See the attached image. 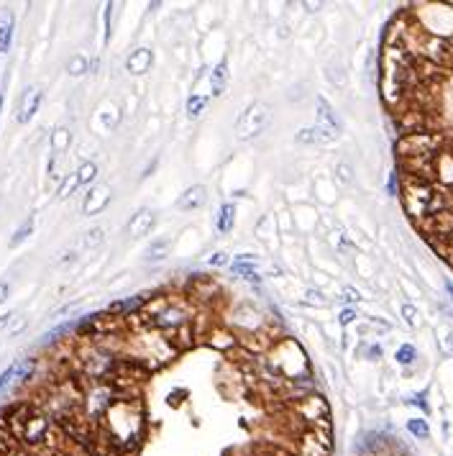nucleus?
Masks as SVG:
<instances>
[{
  "instance_id": "a211bd4d",
  "label": "nucleus",
  "mask_w": 453,
  "mask_h": 456,
  "mask_svg": "<svg viewBox=\"0 0 453 456\" xmlns=\"http://www.w3.org/2000/svg\"><path fill=\"white\" fill-rule=\"evenodd\" d=\"M72 144V134H69V128H57L54 134H51V154L54 156H62L64 152L69 149Z\"/></svg>"
},
{
  "instance_id": "a878e982",
  "label": "nucleus",
  "mask_w": 453,
  "mask_h": 456,
  "mask_svg": "<svg viewBox=\"0 0 453 456\" xmlns=\"http://www.w3.org/2000/svg\"><path fill=\"white\" fill-rule=\"evenodd\" d=\"M87 69H90V62H87L82 54H75V57L67 62V72L72 77H79V75H85Z\"/></svg>"
},
{
  "instance_id": "f704fd0d",
  "label": "nucleus",
  "mask_w": 453,
  "mask_h": 456,
  "mask_svg": "<svg viewBox=\"0 0 453 456\" xmlns=\"http://www.w3.org/2000/svg\"><path fill=\"white\" fill-rule=\"evenodd\" d=\"M13 318H16L13 313H5V315H0V328H5L8 323H13Z\"/></svg>"
},
{
  "instance_id": "423d86ee",
  "label": "nucleus",
  "mask_w": 453,
  "mask_h": 456,
  "mask_svg": "<svg viewBox=\"0 0 453 456\" xmlns=\"http://www.w3.org/2000/svg\"><path fill=\"white\" fill-rule=\"evenodd\" d=\"M221 295V285L215 277H205V274H195L187 282V298L193 302H212Z\"/></svg>"
},
{
  "instance_id": "9b49d317",
  "label": "nucleus",
  "mask_w": 453,
  "mask_h": 456,
  "mask_svg": "<svg viewBox=\"0 0 453 456\" xmlns=\"http://www.w3.org/2000/svg\"><path fill=\"white\" fill-rule=\"evenodd\" d=\"M146 302V295H138V298H123V300H116L108 305V315H116V318L125 320L131 318V315H136V313L144 308Z\"/></svg>"
},
{
  "instance_id": "b1692460",
  "label": "nucleus",
  "mask_w": 453,
  "mask_h": 456,
  "mask_svg": "<svg viewBox=\"0 0 453 456\" xmlns=\"http://www.w3.org/2000/svg\"><path fill=\"white\" fill-rule=\"evenodd\" d=\"M75 175H77L79 187H82V184H90L97 177V165H95V162H82Z\"/></svg>"
},
{
  "instance_id": "473e14b6",
  "label": "nucleus",
  "mask_w": 453,
  "mask_h": 456,
  "mask_svg": "<svg viewBox=\"0 0 453 456\" xmlns=\"http://www.w3.org/2000/svg\"><path fill=\"white\" fill-rule=\"evenodd\" d=\"M13 320H16V318H13ZM23 328H26V318L16 320V323H13V326H10V331H8V333H10V336H16V333H21V331H23Z\"/></svg>"
},
{
  "instance_id": "4468645a",
  "label": "nucleus",
  "mask_w": 453,
  "mask_h": 456,
  "mask_svg": "<svg viewBox=\"0 0 453 456\" xmlns=\"http://www.w3.org/2000/svg\"><path fill=\"white\" fill-rule=\"evenodd\" d=\"M205 200H208L205 184H193V187H187V190L180 195L177 208H180V211H197V208H203L205 205Z\"/></svg>"
},
{
  "instance_id": "cd10ccee",
  "label": "nucleus",
  "mask_w": 453,
  "mask_h": 456,
  "mask_svg": "<svg viewBox=\"0 0 453 456\" xmlns=\"http://www.w3.org/2000/svg\"><path fill=\"white\" fill-rule=\"evenodd\" d=\"M402 315H405L407 326H417L420 323V315H417V311H415L413 305H402Z\"/></svg>"
},
{
  "instance_id": "412c9836",
  "label": "nucleus",
  "mask_w": 453,
  "mask_h": 456,
  "mask_svg": "<svg viewBox=\"0 0 453 456\" xmlns=\"http://www.w3.org/2000/svg\"><path fill=\"white\" fill-rule=\"evenodd\" d=\"M103 243H106V231H103L100 226L85 231V236H82V249H87V252H93V249L103 246Z\"/></svg>"
},
{
  "instance_id": "7c9ffc66",
  "label": "nucleus",
  "mask_w": 453,
  "mask_h": 456,
  "mask_svg": "<svg viewBox=\"0 0 453 456\" xmlns=\"http://www.w3.org/2000/svg\"><path fill=\"white\" fill-rule=\"evenodd\" d=\"M210 264H212V267H221V264H228V254H223V252L212 254V256H210Z\"/></svg>"
},
{
  "instance_id": "1a4fd4ad",
  "label": "nucleus",
  "mask_w": 453,
  "mask_h": 456,
  "mask_svg": "<svg viewBox=\"0 0 453 456\" xmlns=\"http://www.w3.org/2000/svg\"><path fill=\"white\" fill-rule=\"evenodd\" d=\"M208 346L223 354H231L233 349H238V339L231 328H223V326H212V331H208Z\"/></svg>"
},
{
  "instance_id": "ddd939ff",
  "label": "nucleus",
  "mask_w": 453,
  "mask_h": 456,
  "mask_svg": "<svg viewBox=\"0 0 453 456\" xmlns=\"http://www.w3.org/2000/svg\"><path fill=\"white\" fill-rule=\"evenodd\" d=\"M151 226H154V211H149V208H141V211H136L131 215V221H128V236L131 239H141L146 233L151 231Z\"/></svg>"
},
{
  "instance_id": "f03ea898",
  "label": "nucleus",
  "mask_w": 453,
  "mask_h": 456,
  "mask_svg": "<svg viewBox=\"0 0 453 456\" xmlns=\"http://www.w3.org/2000/svg\"><path fill=\"white\" fill-rule=\"evenodd\" d=\"M433 187L435 182H425V180H417V177L402 175V205H405V211L413 215L415 221H420V218L428 215Z\"/></svg>"
},
{
  "instance_id": "dca6fc26",
  "label": "nucleus",
  "mask_w": 453,
  "mask_h": 456,
  "mask_svg": "<svg viewBox=\"0 0 453 456\" xmlns=\"http://www.w3.org/2000/svg\"><path fill=\"white\" fill-rule=\"evenodd\" d=\"M333 134H328V131H323V128L318 126H305L297 131V141L299 144H328V141H333Z\"/></svg>"
},
{
  "instance_id": "aec40b11",
  "label": "nucleus",
  "mask_w": 453,
  "mask_h": 456,
  "mask_svg": "<svg viewBox=\"0 0 453 456\" xmlns=\"http://www.w3.org/2000/svg\"><path fill=\"white\" fill-rule=\"evenodd\" d=\"M233 224H236V205L225 203L221 205V213H218V231L221 233H231Z\"/></svg>"
},
{
  "instance_id": "bb28decb",
  "label": "nucleus",
  "mask_w": 453,
  "mask_h": 456,
  "mask_svg": "<svg viewBox=\"0 0 453 456\" xmlns=\"http://www.w3.org/2000/svg\"><path fill=\"white\" fill-rule=\"evenodd\" d=\"M79 187V182H77V175H69V177H64L62 180V184H59V190H57V197L59 200H67L69 195L75 193Z\"/></svg>"
},
{
  "instance_id": "393cba45",
  "label": "nucleus",
  "mask_w": 453,
  "mask_h": 456,
  "mask_svg": "<svg viewBox=\"0 0 453 456\" xmlns=\"http://www.w3.org/2000/svg\"><path fill=\"white\" fill-rule=\"evenodd\" d=\"M208 108V95H193L187 100V116L193 118H200L203 116V110Z\"/></svg>"
},
{
  "instance_id": "2eb2a0df",
  "label": "nucleus",
  "mask_w": 453,
  "mask_h": 456,
  "mask_svg": "<svg viewBox=\"0 0 453 456\" xmlns=\"http://www.w3.org/2000/svg\"><path fill=\"white\" fill-rule=\"evenodd\" d=\"M315 110H318V123L315 126L323 128V131H328V134H333V136H338V131H341V123H338L336 113H333V108L323 100V97H318L315 100Z\"/></svg>"
},
{
  "instance_id": "2f4dec72",
  "label": "nucleus",
  "mask_w": 453,
  "mask_h": 456,
  "mask_svg": "<svg viewBox=\"0 0 453 456\" xmlns=\"http://www.w3.org/2000/svg\"><path fill=\"white\" fill-rule=\"evenodd\" d=\"M338 177H341L343 182H351V167H348V165H338Z\"/></svg>"
},
{
  "instance_id": "c756f323",
  "label": "nucleus",
  "mask_w": 453,
  "mask_h": 456,
  "mask_svg": "<svg viewBox=\"0 0 453 456\" xmlns=\"http://www.w3.org/2000/svg\"><path fill=\"white\" fill-rule=\"evenodd\" d=\"M397 359L402 361V364H410L415 359V349L413 346H402V349L397 351Z\"/></svg>"
},
{
  "instance_id": "6ab92c4d",
  "label": "nucleus",
  "mask_w": 453,
  "mask_h": 456,
  "mask_svg": "<svg viewBox=\"0 0 453 456\" xmlns=\"http://www.w3.org/2000/svg\"><path fill=\"white\" fill-rule=\"evenodd\" d=\"M10 41H13V16H10V13H3V16H0V54L8 51Z\"/></svg>"
},
{
  "instance_id": "20e7f679",
  "label": "nucleus",
  "mask_w": 453,
  "mask_h": 456,
  "mask_svg": "<svg viewBox=\"0 0 453 456\" xmlns=\"http://www.w3.org/2000/svg\"><path fill=\"white\" fill-rule=\"evenodd\" d=\"M289 410L302 423V428L315 426L318 420H326L330 416L328 403L320 398V395H315V392H308V395H302L299 400H292Z\"/></svg>"
},
{
  "instance_id": "4be33fe9",
  "label": "nucleus",
  "mask_w": 453,
  "mask_h": 456,
  "mask_svg": "<svg viewBox=\"0 0 453 456\" xmlns=\"http://www.w3.org/2000/svg\"><path fill=\"white\" fill-rule=\"evenodd\" d=\"M169 239H159V241H154L151 246H149V252H146V262H162L167 256V249H169Z\"/></svg>"
},
{
  "instance_id": "72a5a7b5",
  "label": "nucleus",
  "mask_w": 453,
  "mask_h": 456,
  "mask_svg": "<svg viewBox=\"0 0 453 456\" xmlns=\"http://www.w3.org/2000/svg\"><path fill=\"white\" fill-rule=\"evenodd\" d=\"M8 295H10V285L8 282H0V305L8 300Z\"/></svg>"
},
{
  "instance_id": "39448f33",
  "label": "nucleus",
  "mask_w": 453,
  "mask_h": 456,
  "mask_svg": "<svg viewBox=\"0 0 453 456\" xmlns=\"http://www.w3.org/2000/svg\"><path fill=\"white\" fill-rule=\"evenodd\" d=\"M417 228L428 239H451L453 236V211H441V213L425 215L420 221H415Z\"/></svg>"
},
{
  "instance_id": "5701e85b",
  "label": "nucleus",
  "mask_w": 453,
  "mask_h": 456,
  "mask_svg": "<svg viewBox=\"0 0 453 456\" xmlns=\"http://www.w3.org/2000/svg\"><path fill=\"white\" fill-rule=\"evenodd\" d=\"M31 233H34V218H26V221H23V224H21L19 228H16V233H13V239H10V246H13V249H16V246H21V243L29 239Z\"/></svg>"
},
{
  "instance_id": "9d476101",
  "label": "nucleus",
  "mask_w": 453,
  "mask_h": 456,
  "mask_svg": "<svg viewBox=\"0 0 453 456\" xmlns=\"http://www.w3.org/2000/svg\"><path fill=\"white\" fill-rule=\"evenodd\" d=\"M164 336H167V341H169V346H172L174 351L190 349V346L195 344L193 320H190V323H182V326H177V328H172V331H167Z\"/></svg>"
},
{
  "instance_id": "e433bc0d",
  "label": "nucleus",
  "mask_w": 453,
  "mask_h": 456,
  "mask_svg": "<svg viewBox=\"0 0 453 456\" xmlns=\"http://www.w3.org/2000/svg\"><path fill=\"white\" fill-rule=\"evenodd\" d=\"M0 110H3V95H0Z\"/></svg>"
},
{
  "instance_id": "0eeeda50",
  "label": "nucleus",
  "mask_w": 453,
  "mask_h": 456,
  "mask_svg": "<svg viewBox=\"0 0 453 456\" xmlns=\"http://www.w3.org/2000/svg\"><path fill=\"white\" fill-rule=\"evenodd\" d=\"M110 187L108 184H95L90 187V193L85 195V203H82V213L85 215H97L103 213L108 205H110Z\"/></svg>"
},
{
  "instance_id": "6e6552de",
  "label": "nucleus",
  "mask_w": 453,
  "mask_h": 456,
  "mask_svg": "<svg viewBox=\"0 0 453 456\" xmlns=\"http://www.w3.org/2000/svg\"><path fill=\"white\" fill-rule=\"evenodd\" d=\"M41 100H44V93H41V88H26V93L21 95L19 116H16V121H19V123H29L31 118L36 116V110H39Z\"/></svg>"
},
{
  "instance_id": "c9c22d12",
  "label": "nucleus",
  "mask_w": 453,
  "mask_h": 456,
  "mask_svg": "<svg viewBox=\"0 0 453 456\" xmlns=\"http://www.w3.org/2000/svg\"><path fill=\"white\" fill-rule=\"evenodd\" d=\"M351 320H354V311H343V315H341V323H343V326H348Z\"/></svg>"
},
{
  "instance_id": "f8f14e48",
  "label": "nucleus",
  "mask_w": 453,
  "mask_h": 456,
  "mask_svg": "<svg viewBox=\"0 0 453 456\" xmlns=\"http://www.w3.org/2000/svg\"><path fill=\"white\" fill-rule=\"evenodd\" d=\"M151 64H154V54H151V49H146V47L131 51L128 59H125V69H128L131 75H146V72L151 69Z\"/></svg>"
},
{
  "instance_id": "7ed1b4c3",
  "label": "nucleus",
  "mask_w": 453,
  "mask_h": 456,
  "mask_svg": "<svg viewBox=\"0 0 453 456\" xmlns=\"http://www.w3.org/2000/svg\"><path fill=\"white\" fill-rule=\"evenodd\" d=\"M269 121H271V106L264 103V100H256L236 121V136H238V141H251V139L261 136L264 128L269 126Z\"/></svg>"
},
{
  "instance_id": "f257e3e1",
  "label": "nucleus",
  "mask_w": 453,
  "mask_h": 456,
  "mask_svg": "<svg viewBox=\"0 0 453 456\" xmlns=\"http://www.w3.org/2000/svg\"><path fill=\"white\" fill-rule=\"evenodd\" d=\"M445 146V136L438 131H417V134H405L397 139V154L400 159H413V156H430L438 154Z\"/></svg>"
},
{
  "instance_id": "c85d7f7f",
  "label": "nucleus",
  "mask_w": 453,
  "mask_h": 456,
  "mask_svg": "<svg viewBox=\"0 0 453 456\" xmlns=\"http://www.w3.org/2000/svg\"><path fill=\"white\" fill-rule=\"evenodd\" d=\"M305 305H318V308H323V305H328V300H323V295L315 290H310L308 295H305Z\"/></svg>"
},
{
  "instance_id": "f3484780",
  "label": "nucleus",
  "mask_w": 453,
  "mask_h": 456,
  "mask_svg": "<svg viewBox=\"0 0 453 456\" xmlns=\"http://www.w3.org/2000/svg\"><path fill=\"white\" fill-rule=\"evenodd\" d=\"M225 85H228V62H221L218 67L212 69V75H210V90H212V95H223Z\"/></svg>"
}]
</instances>
